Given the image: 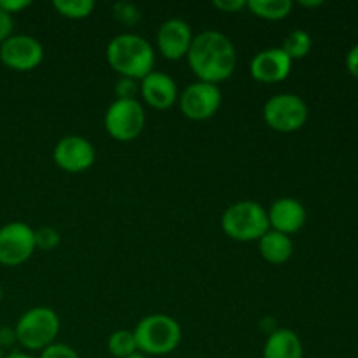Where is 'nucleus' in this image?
<instances>
[{
    "label": "nucleus",
    "mask_w": 358,
    "mask_h": 358,
    "mask_svg": "<svg viewBox=\"0 0 358 358\" xmlns=\"http://www.w3.org/2000/svg\"><path fill=\"white\" fill-rule=\"evenodd\" d=\"M133 336L140 353L145 357H163L180 346L182 327L170 315L152 313L135 325Z\"/></svg>",
    "instance_id": "obj_3"
},
{
    "label": "nucleus",
    "mask_w": 358,
    "mask_h": 358,
    "mask_svg": "<svg viewBox=\"0 0 358 358\" xmlns=\"http://www.w3.org/2000/svg\"><path fill=\"white\" fill-rule=\"evenodd\" d=\"M115 100H136L140 94V80L129 79V77H119L114 87Z\"/></svg>",
    "instance_id": "obj_24"
},
{
    "label": "nucleus",
    "mask_w": 358,
    "mask_h": 358,
    "mask_svg": "<svg viewBox=\"0 0 358 358\" xmlns=\"http://www.w3.org/2000/svg\"><path fill=\"white\" fill-rule=\"evenodd\" d=\"M44 59V45L34 35H10L0 44V62L16 72L35 70Z\"/></svg>",
    "instance_id": "obj_10"
},
{
    "label": "nucleus",
    "mask_w": 358,
    "mask_h": 358,
    "mask_svg": "<svg viewBox=\"0 0 358 358\" xmlns=\"http://www.w3.org/2000/svg\"><path fill=\"white\" fill-rule=\"evenodd\" d=\"M259 254L266 262L273 266H282L290 261L294 254V241L287 234L278 233V231L269 229L261 240L257 241Z\"/></svg>",
    "instance_id": "obj_17"
},
{
    "label": "nucleus",
    "mask_w": 358,
    "mask_h": 358,
    "mask_svg": "<svg viewBox=\"0 0 358 358\" xmlns=\"http://www.w3.org/2000/svg\"><path fill=\"white\" fill-rule=\"evenodd\" d=\"M107 62L119 77L142 80L156 65V51L145 37L133 31L119 34L108 42Z\"/></svg>",
    "instance_id": "obj_2"
},
{
    "label": "nucleus",
    "mask_w": 358,
    "mask_h": 358,
    "mask_svg": "<svg viewBox=\"0 0 358 358\" xmlns=\"http://www.w3.org/2000/svg\"><path fill=\"white\" fill-rule=\"evenodd\" d=\"M59 241H62V236H59L58 229H55L52 226H41L38 229H35V247H37V250H55Z\"/></svg>",
    "instance_id": "obj_23"
},
{
    "label": "nucleus",
    "mask_w": 358,
    "mask_h": 358,
    "mask_svg": "<svg viewBox=\"0 0 358 358\" xmlns=\"http://www.w3.org/2000/svg\"><path fill=\"white\" fill-rule=\"evenodd\" d=\"M346 70L350 72V76L358 79V44L353 45L346 55Z\"/></svg>",
    "instance_id": "obj_30"
},
{
    "label": "nucleus",
    "mask_w": 358,
    "mask_h": 358,
    "mask_svg": "<svg viewBox=\"0 0 358 358\" xmlns=\"http://www.w3.org/2000/svg\"><path fill=\"white\" fill-rule=\"evenodd\" d=\"M292 0H248L247 9L266 21H282L292 13Z\"/></svg>",
    "instance_id": "obj_18"
},
{
    "label": "nucleus",
    "mask_w": 358,
    "mask_h": 358,
    "mask_svg": "<svg viewBox=\"0 0 358 358\" xmlns=\"http://www.w3.org/2000/svg\"><path fill=\"white\" fill-rule=\"evenodd\" d=\"M38 358H80L79 353L72 348V346L65 345V343H52L45 350H42Z\"/></svg>",
    "instance_id": "obj_25"
},
{
    "label": "nucleus",
    "mask_w": 358,
    "mask_h": 358,
    "mask_svg": "<svg viewBox=\"0 0 358 358\" xmlns=\"http://www.w3.org/2000/svg\"><path fill=\"white\" fill-rule=\"evenodd\" d=\"M299 6L304 9H315V7L324 6V2L322 0H299Z\"/></svg>",
    "instance_id": "obj_32"
},
{
    "label": "nucleus",
    "mask_w": 358,
    "mask_h": 358,
    "mask_svg": "<svg viewBox=\"0 0 358 358\" xmlns=\"http://www.w3.org/2000/svg\"><path fill=\"white\" fill-rule=\"evenodd\" d=\"M262 358H304V346L299 334L287 327L273 331L266 338Z\"/></svg>",
    "instance_id": "obj_16"
},
{
    "label": "nucleus",
    "mask_w": 358,
    "mask_h": 358,
    "mask_svg": "<svg viewBox=\"0 0 358 358\" xmlns=\"http://www.w3.org/2000/svg\"><path fill=\"white\" fill-rule=\"evenodd\" d=\"M268 210V220L269 229L278 231V233L292 236V234L299 233L304 227L308 219L306 208L303 203L290 196H283V198L275 199Z\"/></svg>",
    "instance_id": "obj_14"
},
{
    "label": "nucleus",
    "mask_w": 358,
    "mask_h": 358,
    "mask_svg": "<svg viewBox=\"0 0 358 358\" xmlns=\"http://www.w3.org/2000/svg\"><path fill=\"white\" fill-rule=\"evenodd\" d=\"M222 105V91L217 84L194 80L178 94L180 112L191 121H206L219 112Z\"/></svg>",
    "instance_id": "obj_9"
},
{
    "label": "nucleus",
    "mask_w": 358,
    "mask_h": 358,
    "mask_svg": "<svg viewBox=\"0 0 358 358\" xmlns=\"http://www.w3.org/2000/svg\"><path fill=\"white\" fill-rule=\"evenodd\" d=\"M2 297H3V290H2V287H0V301H2Z\"/></svg>",
    "instance_id": "obj_35"
},
{
    "label": "nucleus",
    "mask_w": 358,
    "mask_h": 358,
    "mask_svg": "<svg viewBox=\"0 0 358 358\" xmlns=\"http://www.w3.org/2000/svg\"><path fill=\"white\" fill-rule=\"evenodd\" d=\"M3 357H6V352H3V350L0 348V358H3Z\"/></svg>",
    "instance_id": "obj_34"
},
{
    "label": "nucleus",
    "mask_w": 358,
    "mask_h": 358,
    "mask_svg": "<svg viewBox=\"0 0 358 358\" xmlns=\"http://www.w3.org/2000/svg\"><path fill=\"white\" fill-rule=\"evenodd\" d=\"M264 122L278 133H294L304 128L310 117L306 101L294 93H278L268 98L262 107Z\"/></svg>",
    "instance_id": "obj_6"
},
{
    "label": "nucleus",
    "mask_w": 358,
    "mask_h": 358,
    "mask_svg": "<svg viewBox=\"0 0 358 358\" xmlns=\"http://www.w3.org/2000/svg\"><path fill=\"white\" fill-rule=\"evenodd\" d=\"M128 358H149V357H145V355H143V353L136 352V353H133V355L128 357Z\"/></svg>",
    "instance_id": "obj_33"
},
{
    "label": "nucleus",
    "mask_w": 358,
    "mask_h": 358,
    "mask_svg": "<svg viewBox=\"0 0 358 358\" xmlns=\"http://www.w3.org/2000/svg\"><path fill=\"white\" fill-rule=\"evenodd\" d=\"M3 358H35L34 355H30L28 352H23V350H10L9 353H6Z\"/></svg>",
    "instance_id": "obj_31"
},
{
    "label": "nucleus",
    "mask_w": 358,
    "mask_h": 358,
    "mask_svg": "<svg viewBox=\"0 0 358 358\" xmlns=\"http://www.w3.org/2000/svg\"><path fill=\"white\" fill-rule=\"evenodd\" d=\"M292 65L294 62L282 48H268L255 52L250 62V73L257 83L276 84L290 76Z\"/></svg>",
    "instance_id": "obj_13"
},
{
    "label": "nucleus",
    "mask_w": 358,
    "mask_h": 358,
    "mask_svg": "<svg viewBox=\"0 0 358 358\" xmlns=\"http://www.w3.org/2000/svg\"><path fill=\"white\" fill-rule=\"evenodd\" d=\"M13 28H14L13 16L0 7V44L13 35Z\"/></svg>",
    "instance_id": "obj_27"
},
{
    "label": "nucleus",
    "mask_w": 358,
    "mask_h": 358,
    "mask_svg": "<svg viewBox=\"0 0 358 358\" xmlns=\"http://www.w3.org/2000/svg\"><path fill=\"white\" fill-rule=\"evenodd\" d=\"M30 6H31L30 0H0V7H2L6 13H9L10 16H13V14L21 13V10L27 9V7Z\"/></svg>",
    "instance_id": "obj_29"
},
{
    "label": "nucleus",
    "mask_w": 358,
    "mask_h": 358,
    "mask_svg": "<svg viewBox=\"0 0 358 358\" xmlns=\"http://www.w3.org/2000/svg\"><path fill=\"white\" fill-rule=\"evenodd\" d=\"M52 9L63 17L69 20H86L93 14L94 2L93 0H55Z\"/></svg>",
    "instance_id": "obj_21"
},
{
    "label": "nucleus",
    "mask_w": 358,
    "mask_h": 358,
    "mask_svg": "<svg viewBox=\"0 0 358 358\" xmlns=\"http://www.w3.org/2000/svg\"><path fill=\"white\" fill-rule=\"evenodd\" d=\"M103 126L117 142H131L145 128V108L138 100H114L105 110Z\"/></svg>",
    "instance_id": "obj_7"
},
{
    "label": "nucleus",
    "mask_w": 358,
    "mask_h": 358,
    "mask_svg": "<svg viewBox=\"0 0 358 358\" xmlns=\"http://www.w3.org/2000/svg\"><path fill=\"white\" fill-rule=\"evenodd\" d=\"M192 38H194V34H192L191 24L180 17H171L157 28L156 44L161 56L170 62H178L187 56Z\"/></svg>",
    "instance_id": "obj_12"
},
{
    "label": "nucleus",
    "mask_w": 358,
    "mask_h": 358,
    "mask_svg": "<svg viewBox=\"0 0 358 358\" xmlns=\"http://www.w3.org/2000/svg\"><path fill=\"white\" fill-rule=\"evenodd\" d=\"M213 7L220 13L236 14L247 7V0H213Z\"/></svg>",
    "instance_id": "obj_26"
},
{
    "label": "nucleus",
    "mask_w": 358,
    "mask_h": 358,
    "mask_svg": "<svg viewBox=\"0 0 358 358\" xmlns=\"http://www.w3.org/2000/svg\"><path fill=\"white\" fill-rule=\"evenodd\" d=\"M140 94L149 107L168 110L178 101V87L171 76L152 70L140 80Z\"/></svg>",
    "instance_id": "obj_15"
},
{
    "label": "nucleus",
    "mask_w": 358,
    "mask_h": 358,
    "mask_svg": "<svg viewBox=\"0 0 358 358\" xmlns=\"http://www.w3.org/2000/svg\"><path fill=\"white\" fill-rule=\"evenodd\" d=\"M35 229L27 222L14 220L0 227V264L17 268L35 254Z\"/></svg>",
    "instance_id": "obj_8"
},
{
    "label": "nucleus",
    "mask_w": 358,
    "mask_h": 358,
    "mask_svg": "<svg viewBox=\"0 0 358 358\" xmlns=\"http://www.w3.org/2000/svg\"><path fill=\"white\" fill-rule=\"evenodd\" d=\"M14 345H17V339H16V332H14V327H0V348L6 352V350L13 348Z\"/></svg>",
    "instance_id": "obj_28"
},
{
    "label": "nucleus",
    "mask_w": 358,
    "mask_h": 358,
    "mask_svg": "<svg viewBox=\"0 0 358 358\" xmlns=\"http://www.w3.org/2000/svg\"><path fill=\"white\" fill-rule=\"evenodd\" d=\"M52 161L66 173H83L96 161L94 145L80 135H66L56 142L52 149Z\"/></svg>",
    "instance_id": "obj_11"
},
{
    "label": "nucleus",
    "mask_w": 358,
    "mask_h": 358,
    "mask_svg": "<svg viewBox=\"0 0 358 358\" xmlns=\"http://www.w3.org/2000/svg\"><path fill=\"white\" fill-rule=\"evenodd\" d=\"M185 59L198 80L219 86L234 73L238 55L233 41L226 34L219 30H203L192 38Z\"/></svg>",
    "instance_id": "obj_1"
},
{
    "label": "nucleus",
    "mask_w": 358,
    "mask_h": 358,
    "mask_svg": "<svg viewBox=\"0 0 358 358\" xmlns=\"http://www.w3.org/2000/svg\"><path fill=\"white\" fill-rule=\"evenodd\" d=\"M62 329L58 313L49 306H34L24 311L14 325L17 345L23 352H42L52 343Z\"/></svg>",
    "instance_id": "obj_5"
},
{
    "label": "nucleus",
    "mask_w": 358,
    "mask_h": 358,
    "mask_svg": "<svg viewBox=\"0 0 358 358\" xmlns=\"http://www.w3.org/2000/svg\"><path fill=\"white\" fill-rule=\"evenodd\" d=\"M112 14H114L115 20L119 21L124 27H135L142 20V13H140L138 7L131 2H126V0H119L112 6Z\"/></svg>",
    "instance_id": "obj_22"
},
{
    "label": "nucleus",
    "mask_w": 358,
    "mask_h": 358,
    "mask_svg": "<svg viewBox=\"0 0 358 358\" xmlns=\"http://www.w3.org/2000/svg\"><path fill=\"white\" fill-rule=\"evenodd\" d=\"M220 227L234 241H259L269 231L268 210L257 201L241 199L224 210Z\"/></svg>",
    "instance_id": "obj_4"
},
{
    "label": "nucleus",
    "mask_w": 358,
    "mask_h": 358,
    "mask_svg": "<svg viewBox=\"0 0 358 358\" xmlns=\"http://www.w3.org/2000/svg\"><path fill=\"white\" fill-rule=\"evenodd\" d=\"M107 350L114 358H128L138 352L133 331L119 329V331L112 332L107 339Z\"/></svg>",
    "instance_id": "obj_20"
},
{
    "label": "nucleus",
    "mask_w": 358,
    "mask_h": 358,
    "mask_svg": "<svg viewBox=\"0 0 358 358\" xmlns=\"http://www.w3.org/2000/svg\"><path fill=\"white\" fill-rule=\"evenodd\" d=\"M311 48H313V38L308 34L306 30H292L285 38H283L282 49L285 51V55L289 56L292 62L296 59H303L310 55Z\"/></svg>",
    "instance_id": "obj_19"
}]
</instances>
